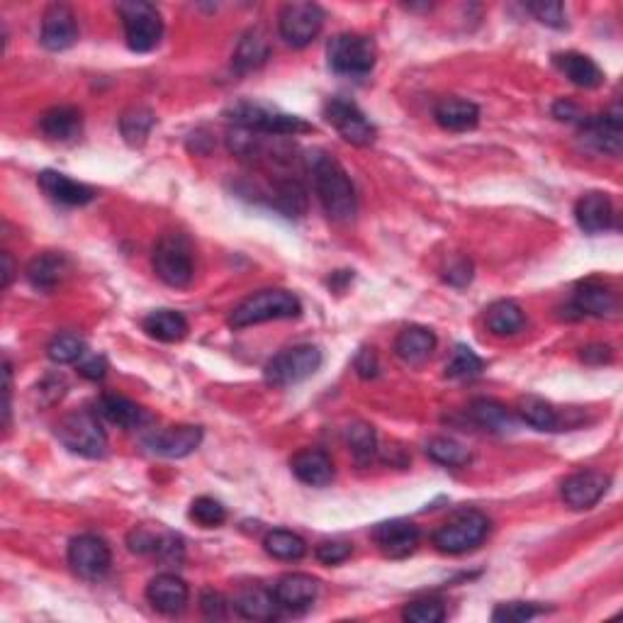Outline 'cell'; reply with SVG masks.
<instances>
[{"instance_id":"cell-1","label":"cell","mask_w":623,"mask_h":623,"mask_svg":"<svg viewBox=\"0 0 623 623\" xmlns=\"http://www.w3.org/2000/svg\"><path fill=\"white\" fill-rule=\"evenodd\" d=\"M310 173L317 198L322 202L329 220L339 224H349L356 220L358 198L346 168L334 156L324 154V151H314V154H310Z\"/></svg>"},{"instance_id":"cell-2","label":"cell","mask_w":623,"mask_h":623,"mask_svg":"<svg viewBox=\"0 0 623 623\" xmlns=\"http://www.w3.org/2000/svg\"><path fill=\"white\" fill-rule=\"evenodd\" d=\"M300 312V300L288 290H258L234 307L229 314V327L246 329L275 319H295L300 317Z\"/></svg>"},{"instance_id":"cell-3","label":"cell","mask_w":623,"mask_h":623,"mask_svg":"<svg viewBox=\"0 0 623 623\" xmlns=\"http://www.w3.org/2000/svg\"><path fill=\"white\" fill-rule=\"evenodd\" d=\"M490 529L492 524L485 514L477 512V509H463V512H456L436 529L434 546L448 555L470 553V550L485 543V538L490 536Z\"/></svg>"},{"instance_id":"cell-4","label":"cell","mask_w":623,"mask_h":623,"mask_svg":"<svg viewBox=\"0 0 623 623\" xmlns=\"http://www.w3.org/2000/svg\"><path fill=\"white\" fill-rule=\"evenodd\" d=\"M122 25H125L127 47L137 54H147L159 47L164 37V20L156 5L144 3V0H132V3L117 5Z\"/></svg>"},{"instance_id":"cell-5","label":"cell","mask_w":623,"mask_h":623,"mask_svg":"<svg viewBox=\"0 0 623 623\" xmlns=\"http://www.w3.org/2000/svg\"><path fill=\"white\" fill-rule=\"evenodd\" d=\"M329 69L341 76H366L378 61V47L366 35L344 32L327 44Z\"/></svg>"},{"instance_id":"cell-6","label":"cell","mask_w":623,"mask_h":623,"mask_svg":"<svg viewBox=\"0 0 623 623\" xmlns=\"http://www.w3.org/2000/svg\"><path fill=\"white\" fill-rule=\"evenodd\" d=\"M56 436L83 458H103L108 453V436L93 412H74L56 424Z\"/></svg>"},{"instance_id":"cell-7","label":"cell","mask_w":623,"mask_h":623,"mask_svg":"<svg viewBox=\"0 0 623 623\" xmlns=\"http://www.w3.org/2000/svg\"><path fill=\"white\" fill-rule=\"evenodd\" d=\"M322 366V351L312 344H297L275 353L266 363V380L275 387L297 385L312 378Z\"/></svg>"},{"instance_id":"cell-8","label":"cell","mask_w":623,"mask_h":623,"mask_svg":"<svg viewBox=\"0 0 623 623\" xmlns=\"http://www.w3.org/2000/svg\"><path fill=\"white\" fill-rule=\"evenodd\" d=\"M154 273L168 288H188L193 283V254L181 234H166L154 246Z\"/></svg>"},{"instance_id":"cell-9","label":"cell","mask_w":623,"mask_h":623,"mask_svg":"<svg viewBox=\"0 0 623 623\" xmlns=\"http://www.w3.org/2000/svg\"><path fill=\"white\" fill-rule=\"evenodd\" d=\"M227 115L234 125L246 129V132L300 134V132H310L312 129L305 120H302V117L271 110V108H266V105H256V103H237L232 110L227 112Z\"/></svg>"},{"instance_id":"cell-10","label":"cell","mask_w":623,"mask_h":623,"mask_svg":"<svg viewBox=\"0 0 623 623\" xmlns=\"http://www.w3.org/2000/svg\"><path fill=\"white\" fill-rule=\"evenodd\" d=\"M280 37L290 47L302 49L317 39L324 27V10L317 3H288L278 15Z\"/></svg>"},{"instance_id":"cell-11","label":"cell","mask_w":623,"mask_h":623,"mask_svg":"<svg viewBox=\"0 0 623 623\" xmlns=\"http://www.w3.org/2000/svg\"><path fill=\"white\" fill-rule=\"evenodd\" d=\"M69 565L83 580H100L112 565L110 546L93 533H81L69 543Z\"/></svg>"},{"instance_id":"cell-12","label":"cell","mask_w":623,"mask_h":623,"mask_svg":"<svg viewBox=\"0 0 623 623\" xmlns=\"http://www.w3.org/2000/svg\"><path fill=\"white\" fill-rule=\"evenodd\" d=\"M327 115L329 125L346 139V142L353 144V147H370L375 142V127L373 122L363 115L361 108L356 103H349L344 98H334L327 103Z\"/></svg>"},{"instance_id":"cell-13","label":"cell","mask_w":623,"mask_h":623,"mask_svg":"<svg viewBox=\"0 0 623 623\" xmlns=\"http://www.w3.org/2000/svg\"><path fill=\"white\" fill-rule=\"evenodd\" d=\"M147 448L156 456L164 458H185L193 451H198L202 443V429L193 424H178L166 426V429H156L144 439Z\"/></svg>"},{"instance_id":"cell-14","label":"cell","mask_w":623,"mask_h":623,"mask_svg":"<svg viewBox=\"0 0 623 623\" xmlns=\"http://www.w3.org/2000/svg\"><path fill=\"white\" fill-rule=\"evenodd\" d=\"M611 485V477L599 473V470H580V473L570 475L560 487V497L575 512L582 509H592L606 495Z\"/></svg>"},{"instance_id":"cell-15","label":"cell","mask_w":623,"mask_h":623,"mask_svg":"<svg viewBox=\"0 0 623 623\" xmlns=\"http://www.w3.org/2000/svg\"><path fill=\"white\" fill-rule=\"evenodd\" d=\"M419 538H422V533H419L417 526L404 519L383 521V524H378L373 529L375 546H378L385 558L392 560H402L407 555H412L419 546Z\"/></svg>"},{"instance_id":"cell-16","label":"cell","mask_w":623,"mask_h":623,"mask_svg":"<svg viewBox=\"0 0 623 623\" xmlns=\"http://www.w3.org/2000/svg\"><path fill=\"white\" fill-rule=\"evenodd\" d=\"M621 139H623V122L619 108L602 112V115L597 117H587V120L582 122V142H587L594 151L619 156Z\"/></svg>"},{"instance_id":"cell-17","label":"cell","mask_w":623,"mask_h":623,"mask_svg":"<svg viewBox=\"0 0 623 623\" xmlns=\"http://www.w3.org/2000/svg\"><path fill=\"white\" fill-rule=\"evenodd\" d=\"M42 47L49 52H64L78 39V22L69 5L56 3L42 18Z\"/></svg>"},{"instance_id":"cell-18","label":"cell","mask_w":623,"mask_h":623,"mask_svg":"<svg viewBox=\"0 0 623 623\" xmlns=\"http://www.w3.org/2000/svg\"><path fill=\"white\" fill-rule=\"evenodd\" d=\"M147 599L156 611H161V614L176 616L188 606L190 589L178 575L164 572V575H156L147 585Z\"/></svg>"},{"instance_id":"cell-19","label":"cell","mask_w":623,"mask_h":623,"mask_svg":"<svg viewBox=\"0 0 623 623\" xmlns=\"http://www.w3.org/2000/svg\"><path fill=\"white\" fill-rule=\"evenodd\" d=\"M273 594L278 599L280 609L305 611L317 599L319 582L312 575H305V572H290V575H283L275 582Z\"/></svg>"},{"instance_id":"cell-20","label":"cell","mask_w":623,"mask_h":623,"mask_svg":"<svg viewBox=\"0 0 623 623\" xmlns=\"http://www.w3.org/2000/svg\"><path fill=\"white\" fill-rule=\"evenodd\" d=\"M39 188L49 195V198L61 202L69 207H81L95 200V190L91 185L78 183L74 178L64 176L59 171H42L39 173Z\"/></svg>"},{"instance_id":"cell-21","label":"cell","mask_w":623,"mask_h":623,"mask_svg":"<svg viewBox=\"0 0 623 623\" xmlns=\"http://www.w3.org/2000/svg\"><path fill=\"white\" fill-rule=\"evenodd\" d=\"M575 220L587 234H602L614 227V205L606 193H587L577 200Z\"/></svg>"},{"instance_id":"cell-22","label":"cell","mask_w":623,"mask_h":623,"mask_svg":"<svg viewBox=\"0 0 623 623\" xmlns=\"http://www.w3.org/2000/svg\"><path fill=\"white\" fill-rule=\"evenodd\" d=\"M39 129L52 142H74L83 129L81 110L74 105H56L39 117Z\"/></svg>"},{"instance_id":"cell-23","label":"cell","mask_w":623,"mask_h":623,"mask_svg":"<svg viewBox=\"0 0 623 623\" xmlns=\"http://www.w3.org/2000/svg\"><path fill=\"white\" fill-rule=\"evenodd\" d=\"M290 468H293L297 480L310 487H327L334 480V463L319 448H305V451L295 453Z\"/></svg>"},{"instance_id":"cell-24","label":"cell","mask_w":623,"mask_h":623,"mask_svg":"<svg viewBox=\"0 0 623 623\" xmlns=\"http://www.w3.org/2000/svg\"><path fill=\"white\" fill-rule=\"evenodd\" d=\"M575 310L589 317H614L619 310V300L611 293L609 285L599 280H585L575 290Z\"/></svg>"},{"instance_id":"cell-25","label":"cell","mask_w":623,"mask_h":623,"mask_svg":"<svg viewBox=\"0 0 623 623\" xmlns=\"http://www.w3.org/2000/svg\"><path fill=\"white\" fill-rule=\"evenodd\" d=\"M66 273H69V261H66L64 254H54V251L32 258L25 271L32 288L47 290V293L64 283Z\"/></svg>"},{"instance_id":"cell-26","label":"cell","mask_w":623,"mask_h":623,"mask_svg":"<svg viewBox=\"0 0 623 623\" xmlns=\"http://www.w3.org/2000/svg\"><path fill=\"white\" fill-rule=\"evenodd\" d=\"M234 609H237L239 616L249 621H273L278 616L280 604L275 599L273 589L246 587L234 597Z\"/></svg>"},{"instance_id":"cell-27","label":"cell","mask_w":623,"mask_h":623,"mask_svg":"<svg viewBox=\"0 0 623 623\" xmlns=\"http://www.w3.org/2000/svg\"><path fill=\"white\" fill-rule=\"evenodd\" d=\"M434 117L448 132H468L480 122V108L463 98H443L434 108Z\"/></svg>"},{"instance_id":"cell-28","label":"cell","mask_w":623,"mask_h":623,"mask_svg":"<svg viewBox=\"0 0 623 623\" xmlns=\"http://www.w3.org/2000/svg\"><path fill=\"white\" fill-rule=\"evenodd\" d=\"M436 349V334L426 327H407L400 331L395 341L397 356L409 366H419V363L429 361L431 353Z\"/></svg>"},{"instance_id":"cell-29","label":"cell","mask_w":623,"mask_h":623,"mask_svg":"<svg viewBox=\"0 0 623 623\" xmlns=\"http://www.w3.org/2000/svg\"><path fill=\"white\" fill-rule=\"evenodd\" d=\"M98 414L103 419H108L110 424L120 426V429H139V426L147 424V412L139 407L137 402L127 400L122 395H103L98 402Z\"/></svg>"},{"instance_id":"cell-30","label":"cell","mask_w":623,"mask_h":623,"mask_svg":"<svg viewBox=\"0 0 623 623\" xmlns=\"http://www.w3.org/2000/svg\"><path fill=\"white\" fill-rule=\"evenodd\" d=\"M555 66L580 88H599L604 83V71L599 69L597 61H592L585 54H555Z\"/></svg>"},{"instance_id":"cell-31","label":"cell","mask_w":623,"mask_h":623,"mask_svg":"<svg viewBox=\"0 0 623 623\" xmlns=\"http://www.w3.org/2000/svg\"><path fill=\"white\" fill-rule=\"evenodd\" d=\"M487 331L495 336H514L524 329L526 314L521 310L519 302L514 300H499L495 305L487 307L485 312Z\"/></svg>"},{"instance_id":"cell-32","label":"cell","mask_w":623,"mask_h":623,"mask_svg":"<svg viewBox=\"0 0 623 623\" xmlns=\"http://www.w3.org/2000/svg\"><path fill=\"white\" fill-rule=\"evenodd\" d=\"M144 331L156 341L176 344L188 336V319L176 310H156L144 319Z\"/></svg>"},{"instance_id":"cell-33","label":"cell","mask_w":623,"mask_h":623,"mask_svg":"<svg viewBox=\"0 0 623 623\" xmlns=\"http://www.w3.org/2000/svg\"><path fill=\"white\" fill-rule=\"evenodd\" d=\"M268 56H271V44H268L266 32L254 27L239 39L237 52H234V66L239 71H256L266 64Z\"/></svg>"},{"instance_id":"cell-34","label":"cell","mask_w":623,"mask_h":623,"mask_svg":"<svg viewBox=\"0 0 623 623\" xmlns=\"http://www.w3.org/2000/svg\"><path fill=\"white\" fill-rule=\"evenodd\" d=\"M470 419L485 431H495V434H507L514 429V417L504 404L495 400H475L468 409Z\"/></svg>"},{"instance_id":"cell-35","label":"cell","mask_w":623,"mask_h":623,"mask_svg":"<svg viewBox=\"0 0 623 623\" xmlns=\"http://www.w3.org/2000/svg\"><path fill=\"white\" fill-rule=\"evenodd\" d=\"M519 417L521 422L529 424L531 429L536 431H555L560 426V417H558V409L553 404L543 400V397L529 395L519 402Z\"/></svg>"},{"instance_id":"cell-36","label":"cell","mask_w":623,"mask_h":623,"mask_svg":"<svg viewBox=\"0 0 623 623\" xmlns=\"http://www.w3.org/2000/svg\"><path fill=\"white\" fill-rule=\"evenodd\" d=\"M154 125H156L154 112L144 108V105H134V108H129L125 115L120 117V132L129 147H142L149 139Z\"/></svg>"},{"instance_id":"cell-37","label":"cell","mask_w":623,"mask_h":623,"mask_svg":"<svg viewBox=\"0 0 623 623\" xmlns=\"http://www.w3.org/2000/svg\"><path fill=\"white\" fill-rule=\"evenodd\" d=\"M263 548H266L268 555L278 560H300L307 553V543L297 533L285 529H275L268 533L263 538Z\"/></svg>"},{"instance_id":"cell-38","label":"cell","mask_w":623,"mask_h":623,"mask_svg":"<svg viewBox=\"0 0 623 623\" xmlns=\"http://www.w3.org/2000/svg\"><path fill=\"white\" fill-rule=\"evenodd\" d=\"M426 456L434 463L446 465V468H460V465L470 463L468 448L456 439H446V436H439V439H431L426 443Z\"/></svg>"},{"instance_id":"cell-39","label":"cell","mask_w":623,"mask_h":623,"mask_svg":"<svg viewBox=\"0 0 623 623\" xmlns=\"http://www.w3.org/2000/svg\"><path fill=\"white\" fill-rule=\"evenodd\" d=\"M47 356L52 358L54 363H59V366L78 363L86 356V341L78 334H71V331H61V334H56L54 339L49 341Z\"/></svg>"},{"instance_id":"cell-40","label":"cell","mask_w":623,"mask_h":623,"mask_svg":"<svg viewBox=\"0 0 623 623\" xmlns=\"http://www.w3.org/2000/svg\"><path fill=\"white\" fill-rule=\"evenodd\" d=\"M346 446L358 460H370L378 451V436L366 422H353L346 426Z\"/></svg>"},{"instance_id":"cell-41","label":"cell","mask_w":623,"mask_h":623,"mask_svg":"<svg viewBox=\"0 0 623 623\" xmlns=\"http://www.w3.org/2000/svg\"><path fill=\"white\" fill-rule=\"evenodd\" d=\"M482 368H485V363H482V358L477 356L473 349H468V346H456L451 361L446 363V378L470 380L477 378V375L482 373Z\"/></svg>"},{"instance_id":"cell-42","label":"cell","mask_w":623,"mask_h":623,"mask_svg":"<svg viewBox=\"0 0 623 623\" xmlns=\"http://www.w3.org/2000/svg\"><path fill=\"white\" fill-rule=\"evenodd\" d=\"M190 519L202 529H217L227 521V509L215 497H198L190 504Z\"/></svg>"},{"instance_id":"cell-43","label":"cell","mask_w":623,"mask_h":623,"mask_svg":"<svg viewBox=\"0 0 623 623\" xmlns=\"http://www.w3.org/2000/svg\"><path fill=\"white\" fill-rule=\"evenodd\" d=\"M275 205L280 212H285V217H300L307 210V193L297 181H288L278 185L275 190Z\"/></svg>"},{"instance_id":"cell-44","label":"cell","mask_w":623,"mask_h":623,"mask_svg":"<svg viewBox=\"0 0 623 623\" xmlns=\"http://www.w3.org/2000/svg\"><path fill=\"white\" fill-rule=\"evenodd\" d=\"M402 619L409 623H441L446 619V606L439 599H417L404 606Z\"/></svg>"},{"instance_id":"cell-45","label":"cell","mask_w":623,"mask_h":623,"mask_svg":"<svg viewBox=\"0 0 623 623\" xmlns=\"http://www.w3.org/2000/svg\"><path fill=\"white\" fill-rule=\"evenodd\" d=\"M526 8L543 25L555 27V30L565 27V5L558 3V0H538V3H529Z\"/></svg>"},{"instance_id":"cell-46","label":"cell","mask_w":623,"mask_h":623,"mask_svg":"<svg viewBox=\"0 0 623 623\" xmlns=\"http://www.w3.org/2000/svg\"><path fill=\"white\" fill-rule=\"evenodd\" d=\"M541 606L536 604H526V602H509V604H499L495 611H492V619L502 621V623H521L529 621L533 616L541 614Z\"/></svg>"},{"instance_id":"cell-47","label":"cell","mask_w":623,"mask_h":623,"mask_svg":"<svg viewBox=\"0 0 623 623\" xmlns=\"http://www.w3.org/2000/svg\"><path fill=\"white\" fill-rule=\"evenodd\" d=\"M353 553L351 543L346 541H324L319 543L317 550H314V555H317V560L322 565H339L344 563V560H349Z\"/></svg>"},{"instance_id":"cell-48","label":"cell","mask_w":623,"mask_h":623,"mask_svg":"<svg viewBox=\"0 0 623 623\" xmlns=\"http://www.w3.org/2000/svg\"><path fill=\"white\" fill-rule=\"evenodd\" d=\"M200 609L207 619H224L229 609V599L222 592H215V589H205L200 594Z\"/></svg>"},{"instance_id":"cell-49","label":"cell","mask_w":623,"mask_h":623,"mask_svg":"<svg viewBox=\"0 0 623 623\" xmlns=\"http://www.w3.org/2000/svg\"><path fill=\"white\" fill-rule=\"evenodd\" d=\"M127 543H129V550H132V553L156 555V550H159V543H161V536H156V533H151L147 529H134L127 536Z\"/></svg>"},{"instance_id":"cell-50","label":"cell","mask_w":623,"mask_h":623,"mask_svg":"<svg viewBox=\"0 0 623 623\" xmlns=\"http://www.w3.org/2000/svg\"><path fill=\"white\" fill-rule=\"evenodd\" d=\"M443 278H446V283L456 285V288H465V285L473 280V263L465 261V258H458V261H453L451 266L446 268Z\"/></svg>"},{"instance_id":"cell-51","label":"cell","mask_w":623,"mask_h":623,"mask_svg":"<svg viewBox=\"0 0 623 623\" xmlns=\"http://www.w3.org/2000/svg\"><path fill=\"white\" fill-rule=\"evenodd\" d=\"M611 356H614V353H611L609 346H604V344L585 346V349L580 351V358L585 363H589V366H604V363L611 361Z\"/></svg>"},{"instance_id":"cell-52","label":"cell","mask_w":623,"mask_h":623,"mask_svg":"<svg viewBox=\"0 0 623 623\" xmlns=\"http://www.w3.org/2000/svg\"><path fill=\"white\" fill-rule=\"evenodd\" d=\"M356 370L361 378H375L380 370V363H378V356H375L373 349H363L361 353H358L356 358Z\"/></svg>"},{"instance_id":"cell-53","label":"cell","mask_w":623,"mask_h":623,"mask_svg":"<svg viewBox=\"0 0 623 623\" xmlns=\"http://www.w3.org/2000/svg\"><path fill=\"white\" fill-rule=\"evenodd\" d=\"M553 115L558 117L560 122H580V125L587 120V117L582 115V110L577 108L572 100H558V103H555V108H553Z\"/></svg>"},{"instance_id":"cell-54","label":"cell","mask_w":623,"mask_h":623,"mask_svg":"<svg viewBox=\"0 0 623 623\" xmlns=\"http://www.w3.org/2000/svg\"><path fill=\"white\" fill-rule=\"evenodd\" d=\"M105 370H108V363H105L103 356H93V358H88V361L78 363V373L88 380L105 378Z\"/></svg>"},{"instance_id":"cell-55","label":"cell","mask_w":623,"mask_h":623,"mask_svg":"<svg viewBox=\"0 0 623 623\" xmlns=\"http://www.w3.org/2000/svg\"><path fill=\"white\" fill-rule=\"evenodd\" d=\"M13 275H15V266H13V258H10L8 251L3 254V288H8L13 283Z\"/></svg>"}]
</instances>
